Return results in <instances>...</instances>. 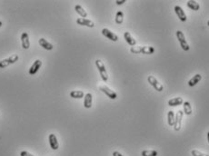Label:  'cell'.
Masks as SVG:
<instances>
[{
  "mask_svg": "<svg viewBox=\"0 0 209 156\" xmlns=\"http://www.w3.org/2000/svg\"><path fill=\"white\" fill-rule=\"evenodd\" d=\"M130 51L133 54H140L142 51V46H132Z\"/></svg>",
  "mask_w": 209,
  "mask_h": 156,
  "instance_id": "484cf974",
  "label": "cell"
},
{
  "mask_svg": "<svg viewBox=\"0 0 209 156\" xmlns=\"http://www.w3.org/2000/svg\"><path fill=\"white\" fill-rule=\"evenodd\" d=\"M48 141H49V144H50V147L57 151L58 148H59V144H58V138L56 136V134L54 133H50L49 136H48Z\"/></svg>",
  "mask_w": 209,
  "mask_h": 156,
  "instance_id": "ba28073f",
  "label": "cell"
},
{
  "mask_svg": "<svg viewBox=\"0 0 209 156\" xmlns=\"http://www.w3.org/2000/svg\"><path fill=\"white\" fill-rule=\"evenodd\" d=\"M207 26H209V20H208V21H207Z\"/></svg>",
  "mask_w": 209,
  "mask_h": 156,
  "instance_id": "d6a6232c",
  "label": "cell"
},
{
  "mask_svg": "<svg viewBox=\"0 0 209 156\" xmlns=\"http://www.w3.org/2000/svg\"><path fill=\"white\" fill-rule=\"evenodd\" d=\"M124 21V13L122 11H118L116 15V23L121 25Z\"/></svg>",
  "mask_w": 209,
  "mask_h": 156,
  "instance_id": "d4e9b609",
  "label": "cell"
},
{
  "mask_svg": "<svg viewBox=\"0 0 209 156\" xmlns=\"http://www.w3.org/2000/svg\"><path fill=\"white\" fill-rule=\"evenodd\" d=\"M191 154H192L193 156H209V155H207V154H205V153H203V152H201L200 151L195 150V149H194V150L191 151Z\"/></svg>",
  "mask_w": 209,
  "mask_h": 156,
  "instance_id": "4316f807",
  "label": "cell"
},
{
  "mask_svg": "<svg viewBox=\"0 0 209 156\" xmlns=\"http://www.w3.org/2000/svg\"><path fill=\"white\" fill-rule=\"evenodd\" d=\"M75 10H76V12L82 18H86V17H87L86 11L80 5H76V6L75 7Z\"/></svg>",
  "mask_w": 209,
  "mask_h": 156,
  "instance_id": "d6986e66",
  "label": "cell"
},
{
  "mask_svg": "<svg viewBox=\"0 0 209 156\" xmlns=\"http://www.w3.org/2000/svg\"><path fill=\"white\" fill-rule=\"evenodd\" d=\"M116 3H117V5L120 6V5H123L124 3H126V0H117Z\"/></svg>",
  "mask_w": 209,
  "mask_h": 156,
  "instance_id": "f1b7e54d",
  "label": "cell"
},
{
  "mask_svg": "<svg viewBox=\"0 0 209 156\" xmlns=\"http://www.w3.org/2000/svg\"><path fill=\"white\" fill-rule=\"evenodd\" d=\"M176 38H177L178 41H179V44H180L182 49H183L184 51H188V50L190 49V46H189L188 43H187L186 40V37H185L184 33H183L182 31L178 30V31H176Z\"/></svg>",
  "mask_w": 209,
  "mask_h": 156,
  "instance_id": "7a4b0ae2",
  "label": "cell"
},
{
  "mask_svg": "<svg viewBox=\"0 0 209 156\" xmlns=\"http://www.w3.org/2000/svg\"><path fill=\"white\" fill-rule=\"evenodd\" d=\"M142 156H158V152L154 150H145L142 151Z\"/></svg>",
  "mask_w": 209,
  "mask_h": 156,
  "instance_id": "cb8c5ba5",
  "label": "cell"
},
{
  "mask_svg": "<svg viewBox=\"0 0 209 156\" xmlns=\"http://www.w3.org/2000/svg\"><path fill=\"white\" fill-rule=\"evenodd\" d=\"M95 66H96V67H97V69L99 71V74L101 75L102 80L104 82H108V75L106 67H104V63L100 59H97V60H95Z\"/></svg>",
  "mask_w": 209,
  "mask_h": 156,
  "instance_id": "6da1fadb",
  "label": "cell"
},
{
  "mask_svg": "<svg viewBox=\"0 0 209 156\" xmlns=\"http://www.w3.org/2000/svg\"><path fill=\"white\" fill-rule=\"evenodd\" d=\"M21 43L22 47L24 49H28L30 47V41H29V35L27 32L22 33L21 35Z\"/></svg>",
  "mask_w": 209,
  "mask_h": 156,
  "instance_id": "8fae6325",
  "label": "cell"
},
{
  "mask_svg": "<svg viewBox=\"0 0 209 156\" xmlns=\"http://www.w3.org/2000/svg\"><path fill=\"white\" fill-rule=\"evenodd\" d=\"M99 90L101 91V92H103L104 94H107L110 99H112V100H115V99H117V93L115 92V91H113V90H111L109 87H108L107 85H100L99 86Z\"/></svg>",
  "mask_w": 209,
  "mask_h": 156,
  "instance_id": "8992f818",
  "label": "cell"
},
{
  "mask_svg": "<svg viewBox=\"0 0 209 156\" xmlns=\"http://www.w3.org/2000/svg\"><path fill=\"white\" fill-rule=\"evenodd\" d=\"M76 23L80 26H87V27H94L95 26V23L89 19H86V18H77L76 19Z\"/></svg>",
  "mask_w": 209,
  "mask_h": 156,
  "instance_id": "7c38bea8",
  "label": "cell"
},
{
  "mask_svg": "<svg viewBox=\"0 0 209 156\" xmlns=\"http://www.w3.org/2000/svg\"><path fill=\"white\" fill-rule=\"evenodd\" d=\"M186 5H187V7H188L190 9H192V10H194V11H198L199 8H200L199 4H198L196 1H194V0H189V1H187Z\"/></svg>",
  "mask_w": 209,
  "mask_h": 156,
  "instance_id": "ffe728a7",
  "label": "cell"
},
{
  "mask_svg": "<svg viewBox=\"0 0 209 156\" xmlns=\"http://www.w3.org/2000/svg\"><path fill=\"white\" fill-rule=\"evenodd\" d=\"M184 103V101L181 97H175L168 101V106H178Z\"/></svg>",
  "mask_w": 209,
  "mask_h": 156,
  "instance_id": "5bb4252c",
  "label": "cell"
},
{
  "mask_svg": "<svg viewBox=\"0 0 209 156\" xmlns=\"http://www.w3.org/2000/svg\"><path fill=\"white\" fill-rule=\"evenodd\" d=\"M42 66V61L37 59L34 62V64L31 66V67L29 68V75H34L37 73V71L39 70V68Z\"/></svg>",
  "mask_w": 209,
  "mask_h": 156,
  "instance_id": "9c48e42d",
  "label": "cell"
},
{
  "mask_svg": "<svg viewBox=\"0 0 209 156\" xmlns=\"http://www.w3.org/2000/svg\"><path fill=\"white\" fill-rule=\"evenodd\" d=\"M175 113L173 111H169L167 115V122L170 126H174L175 124Z\"/></svg>",
  "mask_w": 209,
  "mask_h": 156,
  "instance_id": "603a6c76",
  "label": "cell"
},
{
  "mask_svg": "<svg viewBox=\"0 0 209 156\" xmlns=\"http://www.w3.org/2000/svg\"><path fill=\"white\" fill-rule=\"evenodd\" d=\"M207 141H208V143H209V132L207 133Z\"/></svg>",
  "mask_w": 209,
  "mask_h": 156,
  "instance_id": "4dcf8cb0",
  "label": "cell"
},
{
  "mask_svg": "<svg viewBox=\"0 0 209 156\" xmlns=\"http://www.w3.org/2000/svg\"><path fill=\"white\" fill-rule=\"evenodd\" d=\"M113 156H124V155H122L119 151H116L113 152Z\"/></svg>",
  "mask_w": 209,
  "mask_h": 156,
  "instance_id": "f546056e",
  "label": "cell"
},
{
  "mask_svg": "<svg viewBox=\"0 0 209 156\" xmlns=\"http://www.w3.org/2000/svg\"><path fill=\"white\" fill-rule=\"evenodd\" d=\"M183 107H184V114H186V115H190L192 114V106H191V103L186 101V102H184L183 103Z\"/></svg>",
  "mask_w": 209,
  "mask_h": 156,
  "instance_id": "ac0fdd59",
  "label": "cell"
},
{
  "mask_svg": "<svg viewBox=\"0 0 209 156\" xmlns=\"http://www.w3.org/2000/svg\"><path fill=\"white\" fill-rule=\"evenodd\" d=\"M2 25H3L2 21H0V27H1V26H2Z\"/></svg>",
  "mask_w": 209,
  "mask_h": 156,
  "instance_id": "1f68e13d",
  "label": "cell"
},
{
  "mask_svg": "<svg viewBox=\"0 0 209 156\" xmlns=\"http://www.w3.org/2000/svg\"><path fill=\"white\" fill-rule=\"evenodd\" d=\"M201 79H202V75H199V74H196L195 75H194V76L188 81V85L191 86V87H193V86H195L196 84H198V83L200 82Z\"/></svg>",
  "mask_w": 209,
  "mask_h": 156,
  "instance_id": "e0dca14e",
  "label": "cell"
},
{
  "mask_svg": "<svg viewBox=\"0 0 209 156\" xmlns=\"http://www.w3.org/2000/svg\"><path fill=\"white\" fill-rule=\"evenodd\" d=\"M17 60H18V56L17 55H12L8 58L3 59V60L0 61V68H5V67L8 66L9 65L15 64Z\"/></svg>",
  "mask_w": 209,
  "mask_h": 156,
  "instance_id": "5b68a950",
  "label": "cell"
},
{
  "mask_svg": "<svg viewBox=\"0 0 209 156\" xmlns=\"http://www.w3.org/2000/svg\"><path fill=\"white\" fill-rule=\"evenodd\" d=\"M141 53L145 55H152L154 53V48L152 46H142Z\"/></svg>",
  "mask_w": 209,
  "mask_h": 156,
  "instance_id": "7402d4cb",
  "label": "cell"
},
{
  "mask_svg": "<svg viewBox=\"0 0 209 156\" xmlns=\"http://www.w3.org/2000/svg\"><path fill=\"white\" fill-rule=\"evenodd\" d=\"M124 37H125L126 42L129 45H131V46H135V45H136V39L131 35V34H130L129 32H125V33H124Z\"/></svg>",
  "mask_w": 209,
  "mask_h": 156,
  "instance_id": "9a60e30c",
  "label": "cell"
},
{
  "mask_svg": "<svg viewBox=\"0 0 209 156\" xmlns=\"http://www.w3.org/2000/svg\"><path fill=\"white\" fill-rule=\"evenodd\" d=\"M184 112L182 110H178L177 113L176 114L175 116V124H174V129L175 131H180L181 126H182V119H183Z\"/></svg>",
  "mask_w": 209,
  "mask_h": 156,
  "instance_id": "277c9868",
  "label": "cell"
},
{
  "mask_svg": "<svg viewBox=\"0 0 209 156\" xmlns=\"http://www.w3.org/2000/svg\"><path fill=\"white\" fill-rule=\"evenodd\" d=\"M20 156H34V155H32L31 153H29V152L27 151H22L20 152Z\"/></svg>",
  "mask_w": 209,
  "mask_h": 156,
  "instance_id": "83f0119b",
  "label": "cell"
},
{
  "mask_svg": "<svg viewBox=\"0 0 209 156\" xmlns=\"http://www.w3.org/2000/svg\"><path fill=\"white\" fill-rule=\"evenodd\" d=\"M102 34H103L104 36H106L108 39H109V40H111V41H114V42L118 41V36H117L115 33H113L112 31H110V30L108 29V28L102 29Z\"/></svg>",
  "mask_w": 209,
  "mask_h": 156,
  "instance_id": "52a82bcc",
  "label": "cell"
},
{
  "mask_svg": "<svg viewBox=\"0 0 209 156\" xmlns=\"http://www.w3.org/2000/svg\"><path fill=\"white\" fill-rule=\"evenodd\" d=\"M38 43H39V44L44 48V49H45V50H48V51H50V50H52L53 49V44H50L48 41H46L45 38H40L39 40H38Z\"/></svg>",
  "mask_w": 209,
  "mask_h": 156,
  "instance_id": "2e32d148",
  "label": "cell"
},
{
  "mask_svg": "<svg viewBox=\"0 0 209 156\" xmlns=\"http://www.w3.org/2000/svg\"><path fill=\"white\" fill-rule=\"evenodd\" d=\"M84 95H85L84 92L79 91V90H74L70 93V96L72 98H75V99H81L84 97Z\"/></svg>",
  "mask_w": 209,
  "mask_h": 156,
  "instance_id": "44dd1931",
  "label": "cell"
},
{
  "mask_svg": "<svg viewBox=\"0 0 209 156\" xmlns=\"http://www.w3.org/2000/svg\"><path fill=\"white\" fill-rule=\"evenodd\" d=\"M175 12H176V16L178 17V18L180 19V21H182V22H186V19H187L186 15V13L184 12V10H183V8L181 7L176 6L175 7Z\"/></svg>",
  "mask_w": 209,
  "mask_h": 156,
  "instance_id": "30bf717a",
  "label": "cell"
},
{
  "mask_svg": "<svg viewBox=\"0 0 209 156\" xmlns=\"http://www.w3.org/2000/svg\"><path fill=\"white\" fill-rule=\"evenodd\" d=\"M92 102H93V96L92 93H87L86 94H85V100H84V106L85 108H91L92 107Z\"/></svg>",
  "mask_w": 209,
  "mask_h": 156,
  "instance_id": "4fadbf2b",
  "label": "cell"
},
{
  "mask_svg": "<svg viewBox=\"0 0 209 156\" xmlns=\"http://www.w3.org/2000/svg\"><path fill=\"white\" fill-rule=\"evenodd\" d=\"M147 82L156 90L158 92H162L163 90H164V86H163V84L156 79L154 76H153V75H148V77H147Z\"/></svg>",
  "mask_w": 209,
  "mask_h": 156,
  "instance_id": "3957f363",
  "label": "cell"
}]
</instances>
